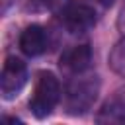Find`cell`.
Listing matches in <instances>:
<instances>
[{
	"mask_svg": "<svg viewBox=\"0 0 125 125\" xmlns=\"http://www.w3.org/2000/svg\"><path fill=\"white\" fill-rule=\"evenodd\" d=\"M100 92V80L96 74H86L82 76V72L76 74L74 80H70L68 88H66V111L70 115H82L86 113L92 104L96 102Z\"/></svg>",
	"mask_w": 125,
	"mask_h": 125,
	"instance_id": "6da1fadb",
	"label": "cell"
},
{
	"mask_svg": "<svg viewBox=\"0 0 125 125\" xmlns=\"http://www.w3.org/2000/svg\"><path fill=\"white\" fill-rule=\"evenodd\" d=\"M61 98V84L57 76L49 70H43L37 74V82L33 88V96L29 100V109L37 119H45L53 113L55 105Z\"/></svg>",
	"mask_w": 125,
	"mask_h": 125,
	"instance_id": "7a4b0ae2",
	"label": "cell"
},
{
	"mask_svg": "<svg viewBox=\"0 0 125 125\" xmlns=\"http://www.w3.org/2000/svg\"><path fill=\"white\" fill-rule=\"evenodd\" d=\"M27 82V66L18 57H8L0 74V88L4 100H14Z\"/></svg>",
	"mask_w": 125,
	"mask_h": 125,
	"instance_id": "3957f363",
	"label": "cell"
},
{
	"mask_svg": "<svg viewBox=\"0 0 125 125\" xmlns=\"http://www.w3.org/2000/svg\"><path fill=\"white\" fill-rule=\"evenodd\" d=\"M61 21L70 33H84L96 25V12L82 2H68L61 10Z\"/></svg>",
	"mask_w": 125,
	"mask_h": 125,
	"instance_id": "277c9868",
	"label": "cell"
},
{
	"mask_svg": "<svg viewBox=\"0 0 125 125\" xmlns=\"http://www.w3.org/2000/svg\"><path fill=\"white\" fill-rule=\"evenodd\" d=\"M92 62V49L90 45H76V47H70L66 49L62 55H61V68L72 72V74H78V72H84Z\"/></svg>",
	"mask_w": 125,
	"mask_h": 125,
	"instance_id": "5b68a950",
	"label": "cell"
},
{
	"mask_svg": "<svg viewBox=\"0 0 125 125\" xmlns=\"http://www.w3.org/2000/svg\"><path fill=\"white\" fill-rule=\"evenodd\" d=\"M20 49L27 57H37L47 49V33L41 25H27L20 35Z\"/></svg>",
	"mask_w": 125,
	"mask_h": 125,
	"instance_id": "8992f818",
	"label": "cell"
},
{
	"mask_svg": "<svg viewBox=\"0 0 125 125\" xmlns=\"http://www.w3.org/2000/svg\"><path fill=\"white\" fill-rule=\"evenodd\" d=\"M96 121L98 123H125V102L119 96L105 102L100 113L96 115Z\"/></svg>",
	"mask_w": 125,
	"mask_h": 125,
	"instance_id": "52a82bcc",
	"label": "cell"
},
{
	"mask_svg": "<svg viewBox=\"0 0 125 125\" xmlns=\"http://www.w3.org/2000/svg\"><path fill=\"white\" fill-rule=\"evenodd\" d=\"M109 66L119 76H125V39H121L113 47V51L109 55Z\"/></svg>",
	"mask_w": 125,
	"mask_h": 125,
	"instance_id": "ba28073f",
	"label": "cell"
},
{
	"mask_svg": "<svg viewBox=\"0 0 125 125\" xmlns=\"http://www.w3.org/2000/svg\"><path fill=\"white\" fill-rule=\"evenodd\" d=\"M59 2H61V0H29L27 8H31V10H51V8H55Z\"/></svg>",
	"mask_w": 125,
	"mask_h": 125,
	"instance_id": "9c48e42d",
	"label": "cell"
},
{
	"mask_svg": "<svg viewBox=\"0 0 125 125\" xmlns=\"http://www.w3.org/2000/svg\"><path fill=\"white\" fill-rule=\"evenodd\" d=\"M117 25H119V29L125 33V6H123V10H121V16H119V21H117Z\"/></svg>",
	"mask_w": 125,
	"mask_h": 125,
	"instance_id": "30bf717a",
	"label": "cell"
},
{
	"mask_svg": "<svg viewBox=\"0 0 125 125\" xmlns=\"http://www.w3.org/2000/svg\"><path fill=\"white\" fill-rule=\"evenodd\" d=\"M10 2H12V0H2V12H4V14H6L8 6H10Z\"/></svg>",
	"mask_w": 125,
	"mask_h": 125,
	"instance_id": "8fae6325",
	"label": "cell"
},
{
	"mask_svg": "<svg viewBox=\"0 0 125 125\" xmlns=\"http://www.w3.org/2000/svg\"><path fill=\"white\" fill-rule=\"evenodd\" d=\"M100 2H102L105 8H109V6H113V2H115V0H100Z\"/></svg>",
	"mask_w": 125,
	"mask_h": 125,
	"instance_id": "7c38bea8",
	"label": "cell"
},
{
	"mask_svg": "<svg viewBox=\"0 0 125 125\" xmlns=\"http://www.w3.org/2000/svg\"><path fill=\"white\" fill-rule=\"evenodd\" d=\"M119 98H121V100H123V102H125V90H123V92H121V96H119Z\"/></svg>",
	"mask_w": 125,
	"mask_h": 125,
	"instance_id": "4fadbf2b",
	"label": "cell"
}]
</instances>
